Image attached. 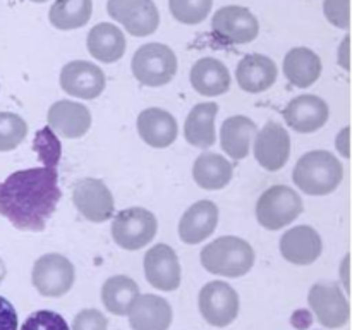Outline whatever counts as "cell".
I'll return each mask as SVG.
<instances>
[{"mask_svg":"<svg viewBox=\"0 0 352 330\" xmlns=\"http://www.w3.org/2000/svg\"><path fill=\"white\" fill-rule=\"evenodd\" d=\"M34 150L41 158V167L24 168L0 182V215L16 229L41 232L60 201L57 164L60 143L48 127L34 140Z\"/></svg>","mask_w":352,"mask_h":330,"instance_id":"cell-1","label":"cell"},{"mask_svg":"<svg viewBox=\"0 0 352 330\" xmlns=\"http://www.w3.org/2000/svg\"><path fill=\"white\" fill-rule=\"evenodd\" d=\"M344 177L339 158L325 150L308 151L302 155L292 170V181L309 196H325L336 191Z\"/></svg>","mask_w":352,"mask_h":330,"instance_id":"cell-2","label":"cell"},{"mask_svg":"<svg viewBox=\"0 0 352 330\" xmlns=\"http://www.w3.org/2000/svg\"><path fill=\"white\" fill-rule=\"evenodd\" d=\"M199 260L210 274L237 278L253 268L254 250L241 237L222 236L203 248Z\"/></svg>","mask_w":352,"mask_h":330,"instance_id":"cell-3","label":"cell"},{"mask_svg":"<svg viewBox=\"0 0 352 330\" xmlns=\"http://www.w3.org/2000/svg\"><path fill=\"white\" fill-rule=\"evenodd\" d=\"M133 74L141 85L158 88L172 81L177 72L174 50L162 43H146L136 50L131 62Z\"/></svg>","mask_w":352,"mask_h":330,"instance_id":"cell-4","label":"cell"},{"mask_svg":"<svg viewBox=\"0 0 352 330\" xmlns=\"http://www.w3.org/2000/svg\"><path fill=\"white\" fill-rule=\"evenodd\" d=\"M302 213V199L292 188L277 184L268 188L256 203V219L268 230H280Z\"/></svg>","mask_w":352,"mask_h":330,"instance_id":"cell-5","label":"cell"},{"mask_svg":"<svg viewBox=\"0 0 352 330\" xmlns=\"http://www.w3.org/2000/svg\"><path fill=\"white\" fill-rule=\"evenodd\" d=\"M157 217L146 208L133 206L117 213L112 220V237L122 250L138 251L157 236Z\"/></svg>","mask_w":352,"mask_h":330,"instance_id":"cell-6","label":"cell"},{"mask_svg":"<svg viewBox=\"0 0 352 330\" xmlns=\"http://www.w3.org/2000/svg\"><path fill=\"white\" fill-rule=\"evenodd\" d=\"M74 265L64 254L48 253L38 258L31 272V282L41 296L60 298L74 284Z\"/></svg>","mask_w":352,"mask_h":330,"instance_id":"cell-7","label":"cell"},{"mask_svg":"<svg viewBox=\"0 0 352 330\" xmlns=\"http://www.w3.org/2000/svg\"><path fill=\"white\" fill-rule=\"evenodd\" d=\"M198 308L203 318L213 327H229L239 315V296L227 282H208L199 291Z\"/></svg>","mask_w":352,"mask_h":330,"instance_id":"cell-8","label":"cell"},{"mask_svg":"<svg viewBox=\"0 0 352 330\" xmlns=\"http://www.w3.org/2000/svg\"><path fill=\"white\" fill-rule=\"evenodd\" d=\"M107 10L133 36H150L160 26V12L153 0H109Z\"/></svg>","mask_w":352,"mask_h":330,"instance_id":"cell-9","label":"cell"},{"mask_svg":"<svg viewBox=\"0 0 352 330\" xmlns=\"http://www.w3.org/2000/svg\"><path fill=\"white\" fill-rule=\"evenodd\" d=\"M212 28L220 40L232 45L251 43L260 33L256 16L241 6H227L217 10L212 19Z\"/></svg>","mask_w":352,"mask_h":330,"instance_id":"cell-10","label":"cell"},{"mask_svg":"<svg viewBox=\"0 0 352 330\" xmlns=\"http://www.w3.org/2000/svg\"><path fill=\"white\" fill-rule=\"evenodd\" d=\"M308 302L325 329H340L349 322V301L337 284H315L308 292Z\"/></svg>","mask_w":352,"mask_h":330,"instance_id":"cell-11","label":"cell"},{"mask_svg":"<svg viewBox=\"0 0 352 330\" xmlns=\"http://www.w3.org/2000/svg\"><path fill=\"white\" fill-rule=\"evenodd\" d=\"M72 201L78 212L93 223H102L113 215L116 203L110 189L100 179L86 177L72 188Z\"/></svg>","mask_w":352,"mask_h":330,"instance_id":"cell-12","label":"cell"},{"mask_svg":"<svg viewBox=\"0 0 352 330\" xmlns=\"http://www.w3.org/2000/svg\"><path fill=\"white\" fill-rule=\"evenodd\" d=\"M291 157V136L278 122H267L254 138V158L265 170L277 172Z\"/></svg>","mask_w":352,"mask_h":330,"instance_id":"cell-13","label":"cell"},{"mask_svg":"<svg viewBox=\"0 0 352 330\" xmlns=\"http://www.w3.org/2000/svg\"><path fill=\"white\" fill-rule=\"evenodd\" d=\"M144 277L155 289L170 292L181 285V265L177 253L168 244H155L144 254Z\"/></svg>","mask_w":352,"mask_h":330,"instance_id":"cell-14","label":"cell"},{"mask_svg":"<svg viewBox=\"0 0 352 330\" xmlns=\"http://www.w3.org/2000/svg\"><path fill=\"white\" fill-rule=\"evenodd\" d=\"M105 74L98 65L86 60H72L60 71V86L67 95L81 100H95L105 89Z\"/></svg>","mask_w":352,"mask_h":330,"instance_id":"cell-15","label":"cell"},{"mask_svg":"<svg viewBox=\"0 0 352 330\" xmlns=\"http://www.w3.org/2000/svg\"><path fill=\"white\" fill-rule=\"evenodd\" d=\"M282 113L289 127L301 134H308L325 126L330 110L329 103L320 96L301 95L292 98Z\"/></svg>","mask_w":352,"mask_h":330,"instance_id":"cell-16","label":"cell"},{"mask_svg":"<svg viewBox=\"0 0 352 330\" xmlns=\"http://www.w3.org/2000/svg\"><path fill=\"white\" fill-rule=\"evenodd\" d=\"M47 122L54 133L65 140L85 136L91 127V112L82 103L60 100L48 109Z\"/></svg>","mask_w":352,"mask_h":330,"instance_id":"cell-17","label":"cell"},{"mask_svg":"<svg viewBox=\"0 0 352 330\" xmlns=\"http://www.w3.org/2000/svg\"><path fill=\"white\" fill-rule=\"evenodd\" d=\"M219 226V206L210 199H201L189 206L179 220V237L186 244H199L208 239Z\"/></svg>","mask_w":352,"mask_h":330,"instance_id":"cell-18","label":"cell"},{"mask_svg":"<svg viewBox=\"0 0 352 330\" xmlns=\"http://www.w3.org/2000/svg\"><path fill=\"white\" fill-rule=\"evenodd\" d=\"M323 243L309 226H298L280 237V254L292 265H311L320 258Z\"/></svg>","mask_w":352,"mask_h":330,"instance_id":"cell-19","label":"cell"},{"mask_svg":"<svg viewBox=\"0 0 352 330\" xmlns=\"http://www.w3.org/2000/svg\"><path fill=\"white\" fill-rule=\"evenodd\" d=\"M127 315L133 330H168L172 323V306L160 296L143 294L138 296Z\"/></svg>","mask_w":352,"mask_h":330,"instance_id":"cell-20","label":"cell"},{"mask_svg":"<svg viewBox=\"0 0 352 330\" xmlns=\"http://www.w3.org/2000/svg\"><path fill=\"white\" fill-rule=\"evenodd\" d=\"M277 64L267 55L250 54L237 64L236 78L239 88L248 93H263L277 81Z\"/></svg>","mask_w":352,"mask_h":330,"instance_id":"cell-21","label":"cell"},{"mask_svg":"<svg viewBox=\"0 0 352 330\" xmlns=\"http://www.w3.org/2000/svg\"><path fill=\"white\" fill-rule=\"evenodd\" d=\"M138 133L151 148H167L177 138V120L167 110L151 107L138 116Z\"/></svg>","mask_w":352,"mask_h":330,"instance_id":"cell-22","label":"cell"},{"mask_svg":"<svg viewBox=\"0 0 352 330\" xmlns=\"http://www.w3.org/2000/svg\"><path fill=\"white\" fill-rule=\"evenodd\" d=\"M191 85L203 96H220L230 89L229 69L219 58H199L191 69Z\"/></svg>","mask_w":352,"mask_h":330,"instance_id":"cell-23","label":"cell"},{"mask_svg":"<svg viewBox=\"0 0 352 330\" xmlns=\"http://www.w3.org/2000/svg\"><path fill=\"white\" fill-rule=\"evenodd\" d=\"M219 113V105L215 102L198 103L192 107L184 124V136L189 144L196 148H206L215 144V117Z\"/></svg>","mask_w":352,"mask_h":330,"instance_id":"cell-24","label":"cell"},{"mask_svg":"<svg viewBox=\"0 0 352 330\" xmlns=\"http://www.w3.org/2000/svg\"><path fill=\"white\" fill-rule=\"evenodd\" d=\"M234 167L226 157L212 151H205L196 158L192 165V179L196 184L206 191L222 189L232 181Z\"/></svg>","mask_w":352,"mask_h":330,"instance_id":"cell-25","label":"cell"},{"mask_svg":"<svg viewBox=\"0 0 352 330\" xmlns=\"http://www.w3.org/2000/svg\"><path fill=\"white\" fill-rule=\"evenodd\" d=\"M88 52L96 60L112 64L122 58L126 52V36L112 23H100L88 33Z\"/></svg>","mask_w":352,"mask_h":330,"instance_id":"cell-26","label":"cell"},{"mask_svg":"<svg viewBox=\"0 0 352 330\" xmlns=\"http://www.w3.org/2000/svg\"><path fill=\"white\" fill-rule=\"evenodd\" d=\"M256 136V124L246 116H234L223 120L220 129V144L222 150L234 160H243L248 157L251 140Z\"/></svg>","mask_w":352,"mask_h":330,"instance_id":"cell-27","label":"cell"},{"mask_svg":"<svg viewBox=\"0 0 352 330\" xmlns=\"http://www.w3.org/2000/svg\"><path fill=\"white\" fill-rule=\"evenodd\" d=\"M284 74L291 85L309 88L322 76V60L309 48H292L284 58Z\"/></svg>","mask_w":352,"mask_h":330,"instance_id":"cell-28","label":"cell"},{"mask_svg":"<svg viewBox=\"0 0 352 330\" xmlns=\"http://www.w3.org/2000/svg\"><path fill=\"white\" fill-rule=\"evenodd\" d=\"M138 296H140V285L127 275H113L102 287L103 306L107 311L117 316L127 315Z\"/></svg>","mask_w":352,"mask_h":330,"instance_id":"cell-29","label":"cell"},{"mask_svg":"<svg viewBox=\"0 0 352 330\" xmlns=\"http://www.w3.org/2000/svg\"><path fill=\"white\" fill-rule=\"evenodd\" d=\"M91 14V0H55L48 12V19L57 30L71 31L86 26Z\"/></svg>","mask_w":352,"mask_h":330,"instance_id":"cell-30","label":"cell"},{"mask_svg":"<svg viewBox=\"0 0 352 330\" xmlns=\"http://www.w3.org/2000/svg\"><path fill=\"white\" fill-rule=\"evenodd\" d=\"M28 134V124L21 116L0 112V151H12L19 146Z\"/></svg>","mask_w":352,"mask_h":330,"instance_id":"cell-31","label":"cell"},{"mask_svg":"<svg viewBox=\"0 0 352 330\" xmlns=\"http://www.w3.org/2000/svg\"><path fill=\"white\" fill-rule=\"evenodd\" d=\"M213 0H168V9L172 16L182 24L203 23L212 10Z\"/></svg>","mask_w":352,"mask_h":330,"instance_id":"cell-32","label":"cell"},{"mask_svg":"<svg viewBox=\"0 0 352 330\" xmlns=\"http://www.w3.org/2000/svg\"><path fill=\"white\" fill-rule=\"evenodd\" d=\"M21 330H71L64 316L55 311L41 309V311L33 313L26 318Z\"/></svg>","mask_w":352,"mask_h":330,"instance_id":"cell-33","label":"cell"},{"mask_svg":"<svg viewBox=\"0 0 352 330\" xmlns=\"http://www.w3.org/2000/svg\"><path fill=\"white\" fill-rule=\"evenodd\" d=\"M107 327H109L107 316L98 309L88 308L74 316L71 330H107Z\"/></svg>","mask_w":352,"mask_h":330,"instance_id":"cell-34","label":"cell"},{"mask_svg":"<svg viewBox=\"0 0 352 330\" xmlns=\"http://www.w3.org/2000/svg\"><path fill=\"white\" fill-rule=\"evenodd\" d=\"M323 12L330 24L347 30L349 28V0H325Z\"/></svg>","mask_w":352,"mask_h":330,"instance_id":"cell-35","label":"cell"},{"mask_svg":"<svg viewBox=\"0 0 352 330\" xmlns=\"http://www.w3.org/2000/svg\"><path fill=\"white\" fill-rule=\"evenodd\" d=\"M0 330H17L16 308L2 296H0Z\"/></svg>","mask_w":352,"mask_h":330,"instance_id":"cell-36","label":"cell"},{"mask_svg":"<svg viewBox=\"0 0 352 330\" xmlns=\"http://www.w3.org/2000/svg\"><path fill=\"white\" fill-rule=\"evenodd\" d=\"M336 146L342 153V157H349V127H344L339 134H337Z\"/></svg>","mask_w":352,"mask_h":330,"instance_id":"cell-37","label":"cell"},{"mask_svg":"<svg viewBox=\"0 0 352 330\" xmlns=\"http://www.w3.org/2000/svg\"><path fill=\"white\" fill-rule=\"evenodd\" d=\"M347 48H349V36H346V40H344L342 47H340V52H339L340 54L339 62L344 69H349V62H347V57H349V55H347Z\"/></svg>","mask_w":352,"mask_h":330,"instance_id":"cell-38","label":"cell"},{"mask_svg":"<svg viewBox=\"0 0 352 330\" xmlns=\"http://www.w3.org/2000/svg\"><path fill=\"white\" fill-rule=\"evenodd\" d=\"M347 261H349V256H346L344 260V267H342V277H344V284H346V291H349V280H347Z\"/></svg>","mask_w":352,"mask_h":330,"instance_id":"cell-39","label":"cell"},{"mask_svg":"<svg viewBox=\"0 0 352 330\" xmlns=\"http://www.w3.org/2000/svg\"><path fill=\"white\" fill-rule=\"evenodd\" d=\"M7 275V268H6V263L2 261V258H0V284H2V280L6 278Z\"/></svg>","mask_w":352,"mask_h":330,"instance_id":"cell-40","label":"cell"},{"mask_svg":"<svg viewBox=\"0 0 352 330\" xmlns=\"http://www.w3.org/2000/svg\"><path fill=\"white\" fill-rule=\"evenodd\" d=\"M31 2H34V3H43V2H47V0H31Z\"/></svg>","mask_w":352,"mask_h":330,"instance_id":"cell-41","label":"cell"}]
</instances>
